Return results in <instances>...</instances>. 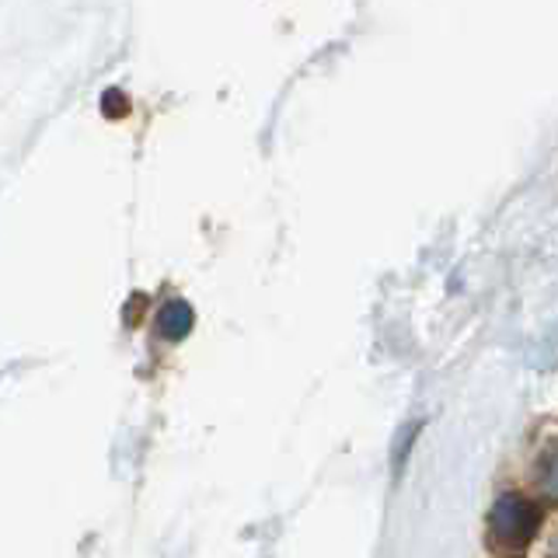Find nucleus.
<instances>
[{
  "mask_svg": "<svg viewBox=\"0 0 558 558\" xmlns=\"http://www.w3.org/2000/svg\"><path fill=\"white\" fill-rule=\"evenodd\" d=\"M488 548L496 555H551L555 548V493L537 496L531 488H506L485 520Z\"/></svg>",
  "mask_w": 558,
  "mask_h": 558,
  "instance_id": "obj_1",
  "label": "nucleus"
},
{
  "mask_svg": "<svg viewBox=\"0 0 558 558\" xmlns=\"http://www.w3.org/2000/svg\"><path fill=\"white\" fill-rule=\"evenodd\" d=\"M192 328V307L185 301H174V304H165L161 311V322H157V331H161V339L168 342H179L189 336Z\"/></svg>",
  "mask_w": 558,
  "mask_h": 558,
  "instance_id": "obj_2",
  "label": "nucleus"
}]
</instances>
